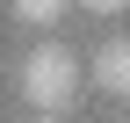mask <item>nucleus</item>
I'll list each match as a JSON object with an SVG mask.
<instances>
[{
    "mask_svg": "<svg viewBox=\"0 0 130 123\" xmlns=\"http://www.w3.org/2000/svg\"><path fill=\"white\" fill-rule=\"evenodd\" d=\"M72 7H87V14H123L130 0H72Z\"/></svg>",
    "mask_w": 130,
    "mask_h": 123,
    "instance_id": "20e7f679",
    "label": "nucleus"
},
{
    "mask_svg": "<svg viewBox=\"0 0 130 123\" xmlns=\"http://www.w3.org/2000/svg\"><path fill=\"white\" fill-rule=\"evenodd\" d=\"M14 87H22V101H29L36 116H65V109L79 101V87H87V72H79V58L65 51L58 36H43V43H29V51H22Z\"/></svg>",
    "mask_w": 130,
    "mask_h": 123,
    "instance_id": "f257e3e1",
    "label": "nucleus"
},
{
    "mask_svg": "<svg viewBox=\"0 0 130 123\" xmlns=\"http://www.w3.org/2000/svg\"><path fill=\"white\" fill-rule=\"evenodd\" d=\"M36 123H65V116H36Z\"/></svg>",
    "mask_w": 130,
    "mask_h": 123,
    "instance_id": "39448f33",
    "label": "nucleus"
},
{
    "mask_svg": "<svg viewBox=\"0 0 130 123\" xmlns=\"http://www.w3.org/2000/svg\"><path fill=\"white\" fill-rule=\"evenodd\" d=\"M65 7H72V0H7V14H14L22 29H58Z\"/></svg>",
    "mask_w": 130,
    "mask_h": 123,
    "instance_id": "7ed1b4c3",
    "label": "nucleus"
},
{
    "mask_svg": "<svg viewBox=\"0 0 130 123\" xmlns=\"http://www.w3.org/2000/svg\"><path fill=\"white\" fill-rule=\"evenodd\" d=\"M79 72H87V87H101L108 101H123V94H130V43H123V29L94 43V58H87Z\"/></svg>",
    "mask_w": 130,
    "mask_h": 123,
    "instance_id": "f03ea898",
    "label": "nucleus"
}]
</instances>
